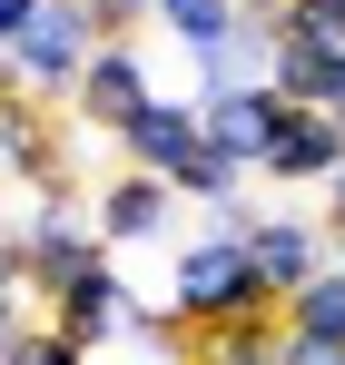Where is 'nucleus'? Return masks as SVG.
I'll list each match as a JSON object with an SVG mask.
<instances>
[{
  "label": "nucleus",
  "instance_id": "5",
  "mask_svg": "<svg viewBox=\"0 0 345 365\" xmlns=\"http://www.w3.org/2000/svg\"><path fill=\"white\" fill-rule=\"evenodd\" d=\"M168 207H177L168 178H148V168H109V187L89 197V227H99V247H158V237H168Z\"/></svg>",
  "mask_w": 345,
  "mask_h": 365
},
{
  "label": "nucleus",
  "instance_id": "2",
  "mask_svg": "<svg viewBox=\"0 0 345 365\" xmlns=\"http://www.w3.org/2000/svg\"><path fill=\"white\" fill-rule=\"evenodd\" d=\"M89 50H99V20H89V0H50V10H40V20L10 40V69H20V89L50 109V99H69V89H79Z\"/></svg>",
  "mask_w": 345,
  "mask_h": 365
},
{
  "label": "nucleus",
  "instance_id": "6",
  "mask_svg": "<svg viewBox=\"0 0 345 365\" xmlns=\"http://www.w3.org/2000/svg\"><path fill=\"white\" fill-rule=\"evenodd\" d=\"M345 168V128L326 119V109H277V138H267V168L257 178H277V187H326Z\"/></svg>",
  "mask_w": 345,
  "mask_h": 365
},
{
  "label": "nucleus",
  "instance_id": "7",
  "mask_svg": "<svg viewBox=\"0 0 345 365\" xmlns=\"http://www.w3.org/2000/svg\"><path fill=\"white\" fill-rule=\"evenodd\" d=\"M148 99H158V89H148V60H138L128 40H99L89 69H79V89H69V109H79L89 128H128Z\"/></svg>",
  "mask_w": 345,
  "mask_h": 365
},
{
  "label": "nucleus",
  "instance_id": "1",
  "mask_svg": "<svg viewBox=\"0 0 345 365\" xmlns=\"http://www.w3.org/2000/svg\"><path fill=\"white\" fill-rule=\"evenodd\" d=\"M168 306H177V326H197V336L247 326V316H287V297L247 257V207H217V227H197L168 257Z\"/></svg>",
  "mask_w": 345,
  "mask_h": 365
},
{
  "label": "nucleus",
  "instance_id": "11",
  "mask_svg": "<svg viewBox=\"0 0 345 365\" xmlns=\"http://www.w3.org/2000/svg\"><path fill=\"white\" fill-rule=\"evenodd\" d=\"M148 20L168 30L187 60H207V50H217V40L237 30V0H148Z\"/></svg>",
  "mask_w": 345,
  "mask_h": 365
},
{
  "label": "nucleus",
  "instance_id": "3",
  "mask_svg": "<svg viewBox=\"0 0 345 365\" xmlns=\"http://www.w3.org/2000/svg\"><path fill=\"white\" fill-rule=\"evenodd\" d=\"M50 326L59 336H69V346H89V356H109V346H128V326H138V287H128V277H118L109 267V247H99V257H89V267H79V277H69V287H50Z\"/></svg>",
  "mask_w": 345,
  "mask_h": 365
},
{
  "label": "nucleus",
  "instance_id": "8",
  "mask_svg": "<svg viewBox=\"0 0 345 365\" xmlns=\"http://www.w3.org/2000/svg\"><path fill=\"white\" fill-rule=\"evenodd\" d=\"M277 89H217V99H197V128H207V148L227 158V168H267V138H277Z\"/></svg>",
  "mask_w": 345,
  "mask_h": 365
},
{
  "label": "nucleus",
  "instance_id": "18",
  "mask_svg": "<svg viewBox=\"0 0 345 365\" xmlns=\"http://www.w3.org/2000/svg\"><path fill=\"white\" fill-rule=\"evenodd\" d=\"M326 119H336V128H345V79H336V99H326Z\"/></svg>",
  "mask_w": 345,
  "mask_h": 365
},
{
  "label": "nucleus",
  "instance_id": "19",
  "mask_svg": "<svg viewBox=\"0 0 345 365\" xmlns=\"http://www.w3.org/2000/svg\"><path fill=\"white\" fill-rule=\"evenodd\" d=\"M336 247H345V237H336Z\"/></svg>",
  "mask_w": 345,
  "mask_h": 365
},
{
  "label": "nucleus",
  "instance_id": "14",
  "mask_svg": "<svg viewBox=\"0 0 345 365\" xmlns=\"http://www.w3.org/2000/svg\"><path fill=\"white\" fill-rule=\"evenodd\" d=\"M30 277H10V267H0V346H10V336H30Z\"/></svg>",
  "mask_w": 345,
  "mask_h": 365
},
{
  "label": "nucleus",
  "instance_id": "13",
  "mask_svg": "<svg viewBox=\"0 0 345 365\" xmlns=\"http://www.w3.org/2000/svg\"><path fill=\"white\" fill-rule=\"evenodd\" d=\"M287 40H326V50H345V0H287Z\"/></svg>",
  "mask_w": 345,
  "mask_h": 365
},
{
  "label": "nucleus",
  "instance_id": "15",
  "mask_svg": "<svg viewBox=\"0 0 345 365\" xmlns=\"http://www.w3.org/2000/svg\"><path fill=\"white\" fill-rule=\"evenodd\" d=\"M89 20H99V40H128L148 20V0H89Z\"/></svg>",
  "mask_w": 345,
  "mask_h": 365
},
{
  "label": "nucleus",
  "instance_id": "10",
  "mask_svg": "<svg viewBox=\"0 0 345 365\" xmlns=\"http://www.w3.org/2000/svg\"><path fill=\"white\" fill-rule=\"evenodd\" d=\"M287 336H316V346H345V257H326L306 287L287 297Z\"/></svg>",
  "mask_w": 345,
  "mask_h": 365
},
{
  "label": "nucleus",
  "instance_id": "9",
  "mask_svg": "<svg viewBox=\"0 0 345 365\" xmlns=\"http://www.w3.org/2000/svg\"><path fill=\"white\" fill-rule=\"evenodd\" d=\"M247 257H257V277L277 297H296L336 247H326V217H247Z\"/></svg>",
  "mask_w": 345,
  "mask_h": 365
},
{
  "label": "nucleus",
  "instance_id": "12",
  "mask_svg": "<svg viewBox=\"0 0 345 365\" xmlns=\"http://www.w3.org/2000/svg\"><path fill=\"white\" fill-rule=\"evenodd\" d=\"M277 346H287V316H247V326L197 336V365H277Z\"/></svg>",
  "mask_w": 345,
  "mask_h": 365
},
{
  "label": "nucleus",
  "instance_id": "17",
  "mask_svg": "<svg viewBox=\"0 0 345 365\" xmlns=\"http://www.w3.org/2000/svg\"><path fill=\"white\" fill-rule=\"evenodd\" d=\"M326 237H345V168L326 178Z\"/></svg>",
  "mask_w": 345,
  "mask_h": 365
},
{
  "label": "nucleus",
  "instance_id": "16",
  "mask_svg": "<svg viewBox=\"0 0 345 365\" xmlns=\"http://www.w3.org/2000/svg\"><path fill=\"white\" fill-rule=\"evenodd\" d=\"M20 119H30V99H0V187H10V148H20Z\"/></svg>",
  "mask_w": 345,
  "mask_h": 365
},
{
  "label": "nucleus",
  "instance_id": "4",
  "mask_svg": "<svg viewBox=\"0 0 345 365\" xmlns=\"http://www.w3.org/2000/svg\"><path fill=\"white\" fill-rule=\"evenodd\" d=\"M89 257H99V227H89V207H79V197H30V217H20V277H30V297L69 287Z\"/></svg>",
  "mask_w": 345,
  "mask_h": 365
}]
</instances>
